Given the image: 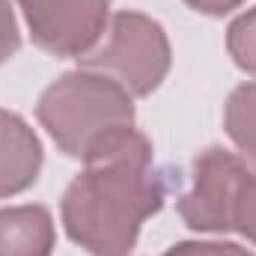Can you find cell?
Here are the masks:
<instances>
[{"label": "cell", "mask_w": 256, "mask_h": 256, "mask_svg": "<svg viewBox=\"0 0 256 256\" xmlns=\"http://www.w3.org/2000/svg\"><path fill=\"white\" fill-rule=\"evenodd\" d=\"M66 188L63 224L72 242L96 256H126L146 218L164 206V182L149 140L128 128L86 161Z\"/></svg>", "instance_id": "6da1fadb"}, {"label": "cell", "mask_w": 256, "mask_h": 256, "mask_svg": "<svg viewBox=\"0 0 256 256\" xmlns=\"http://www.w3.org/2000/svg\"><path fill=\"white\" fill-rule=\"evenodd\" d=\"M39 122L72 158H90L104 143L134 128L131 96L102 72H68L39 98Z\"/></svg>", "instance_id": "7a4b0ae2"}, {"label": "cell", "mask_w": 256, "mask_h": 256, "mask_svg": "<svg viewBox=\"0 0 256 256\" xmlns=\"http://www.w3.org/2000/svg\"><path fill=\"white\" fill-rule=\"evenodd\" d=\"M80 63L116 80L128 96H149L170 68V45L158 21L140 12H120L104 45L84 54Z\"/></svg>", "instance_id": "3957f363"}, {"label": "cell", "mask_w": 256, "mask_h": 256, "mask_svg": "<svg viewBox=\"0 0 256 256\" xmlns=\"http://www.w3.org/2000/svg\"><path fill=\"white\" fill-rule=\"evenodd\" d=\"M248 164L224 149H206L191 167V188L179 200L182 220L200 232L236 230V202L248 176Z\"/></svg>", "instance_id": "277c9868"}, {"label": "cell", "mask_w": 256, "mask_h": 256, "mask_svg": "<svg viewBox=\"0 0 256 256\" xmlns=\"http://www.w3.org/2000/svg\"><path fill=\"white\" fill-rule=\"evenodd\" d=\"M18 6L42 51L80 60L98 45L110 0H18Z\"/></svg>", "instance_id": "5b68a950"}, {"label": "cell", "mask_w": 256, "mask_h": 256, "mask_svg": "<svg viewBox=\"0 0 256 256\" xmlns=\"http://www.w3.org/2000/svg\"><path fill=\"white\" fill-rule=\"evenodd\" d=\"M42 167V146L27 122L0 110V196L30 188Z\"/></svg>", "instance_id": "8992f818"}, {"label": "cell", "mask_w": 256, "mask_h": 256, "mask_svg": "<svg viewBox=\"0 0 256 256\" xmlns=\"http://www.w3.org/2000/svg\"><path fill=\"white\" fill-rule=\"evenodd\" d=\"M54 220L42 206L0 208V256H51Z\"/></svg>", "instance_id": "52a82bcc"}, {"label": "cell", "mask_w": 256, "mask_h": 256, "mask_svg": "<svg viewBox=\"0 0 256 256\" xmlns=\"http://www.w3.org/2000/svg\"><path fill=\"white\" fill-rule=\"evenodd\" d=\"M226 131L256 167V84H242L226 102Z\"/></svg>", "instance_id": "ba28073f"}, {"label": "cell", "mask_w": 256, "mask_h": 256, "mask_svg": "<svg viewBox=\"0 0 256 256\" xmlns=\"http://www.w3.org/2000/svg\"><path fill=\"white\" fill-rule=\"evenodd\" d=\"M226 48H230L236 66L256 74V9L244 12L242 18L232 21L230 36H226Z\"/></svg>", "instance_id": "9c48e42d"}, {"label": "cell", "mask_w": 256, "mask_h": 256, "mask_svg": "<svg viewBox=\"0 0 256 256\" xmlns=\"http://www.w3.org/2000/svg\"><path fill=\"white\" fill-rule=\"evenodd\" d=\"M236 230L244 232L256 244V167L248 170L242 194H238V202H236Z\"/></svg>", "instance_id": "30bf717a"}, {"label": "cell", "mask_w": 256, "mask_h": 256, "mask_svg": "<svg viewBox=\"0 0 256 256\" xmlns=\"http://www.w3.org/2000/svg\"><path fill=\"white\" fill-rule=\"evenodd\" d=\"M21 48V33H18V21L12 15L9 0H0V66L9 57H15V51Z\"/></svg>", "instance_id": "8fae6325"}, {"label": "cell", "mask_w": 256, "mask_h": 256, "mask_svg": "<svg viewBox=\"0 0 256 256\" xmlns=\"http://www.w3.org/2000/svg\"><path fill=\"white\" fill-rule=\"evenodd\" d=\"M164 256H254L238 244H218V242H185L170 248Z\"/></svg>", "instance_id": "7c38bea8"}, {"label": "cell", "mask_w": 256, "mask_h": 256, "mask_svg": "<svg viewBox=\"0 0 256 256\" xmlns=\"http://www.w3.org/2000/svg\"><path fill=\"white\" fill-rule=\"evenodd\" d=\"M185 3L196 12H206V15H224V12H232L242 0H185Z\"/></svg>", "instance_id": "4fadbf2b"}]
</instances>
